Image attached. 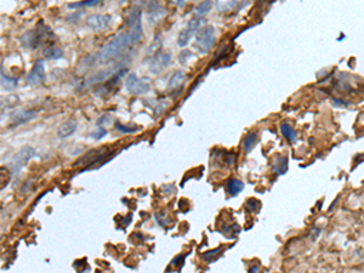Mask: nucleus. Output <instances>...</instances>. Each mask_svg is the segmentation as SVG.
Here are the masks:
<instances>
[{"instance_id":"26","label":"nucleus","mask_w":364,"mask_h":273,"mask_svg":"<svg viewBox=\"0 0 364 273\" xmlns=\"http://www.w3.org/2000/svg\"><path fill=\"white\" fill-rule=\"evenodd\" d=\"M220 251H222L221 246H220V248L215 249V250H210V251L205 252V254L203 255V257H204V259L207 260V261H213L214 259H216V257L219 256L220 254H221V252H220Z\"/></svg>"},{"instance_id":"11","label":"nucleus","mask_w":364,"mask_h":273,"mask_svg":"<svg viewBox=\"0 0 364 273\" xmlns=\"http://www.w3.org/2000/svg\"><path fill=\"white\" fill-rule=\"evenodd\" d=\"M166 15L165 9H164L161 5L158 4V3L153 2V4L148 7V19L151 23H158L160 22L161 20L164 19V16Z\"/></svg>"},{"instance_id":"5","label":"nucleus","mask_w":364,"mask_h":273,"mask_svg":"<svg viewBox=\"0 0 364 273\" xmlns=\"http://www.w3.org/2000/svg\"><path fill=\"white\" fill-rule=\"evenodd\" d=\"M151 81L148 78H139L136 73H130L126 78V90L133 95H143L148 93Z\"/></svg>"},{"instance_id":"17","label":"nucleus","mask_w":364,"mask_h":273,"mask_svg":"<svg viewBox=\"0 0 364 273\" xmlns=\"http://www.w3.org/2000/svg\"><path fill=\"white\" fill-rule=\"evenodd\" d=\"M244 189V184L242 181L237 180V178H231L227 182V191L231 196H237L242 192Z\"/></svg>"},{"instance_id":"10","label":"nucleus","mask_w":364,"mask_h":273,"mask_svg":"<svg viewBox=\"0 0 364 273\" xmlns=\"http://www.w3.org/2000/svg\"><path fill=\"white\" fill-rule=\"evenodd\" d=\"M38 111L37 110H19L16 112H14L10 116V123L13 126H17L25 124V123L29 122V120L34 119L37 117Z\"/></svg>"},{"instance_id":"8","label":"nucleus","mask_w":364,"mask_h":273,"mask_svg":"<svg viewBox=\"0 0 364 273\" xmlns=\"http://www.w3.org/2000/svg\"><path fill=\"white\" fill-rule=\"evenodd\" d=\"M27 81L32 86H39L45 81V66H44L43 60L37 61L34 63L33 68L27 77Z\"/></svg>"},{"instance_id":"20","label":"nucleus","mask_w":364,"mask_h":273,"mask_svg":"<svg viewBox=\"0 0 364 273\" xmlns=\"http://www.w3.org/2000/svg\"><path fill=\"white\" fill-rule=\"evenodd\" d=\"M281 131H282V134H283V136L286 137V139L289 140L290 142H295L298 135H296V131L292 128V126L288 125V124H283L281 126Z\"/></svg>"},{"instance_id":"19","label":"nucleus","mask_w":364,"mask_h":273,"mask_svg":"<svg viewBox=\"0 0 364 273\" xmlns=\"http://www.w3.org/2000/svg\"><path fill=\"white\" fill-rule=\"evenodd\" d=\"M104 0H81V2L72 3V4H68V8L70 9H77V8H93L98 7V5L101 4Z\"/></svg>"},{"instance_id":"16","label":"nucleus","mask_w":364,"mask_h":273,"mask_svg":"<svg viewBox=\"0 0 364 273\" xmlns=\"http://www.w3.org/2000/svg\"><path fill=\"white\" fill-rule=\"evenodd\" d=\"M288 170V158L277 157L273 161V171L278 175H284Z\"/></svg>"},{"instance_id":"22","label":"nucleus","mask_w":364,"mask_h":273,"mask_svg":"<svg viewBox=\"0 0 364 273\" xmlns=\"http://www.w3.org/2000/svg\"><path fill=\"white\" fill-rule=\"evenodd\" d=\"M11 180V171L7 168L0 169V190L5 189L8 186L9 181Z\"/></svg>"},{"instance_id":"4","label":"nucleus","mask_w":364,"mask_h":273,"mask_svg":"<svg viewBox=\"0 0 364 273\" xmlns=\"http://www.w3.org/2000/svg\"><path fill=\"white\" fill-rule=\"evenodd\" d=\"M35 155V149L32 147V146H25L17 152L16 154L14 155L13 160H11L10 169L14 174H19L21 170L25 168L28 164V161L34 158Z\"/></svg>"},{"instance_id":"9","label":"nucleus","mask_w":364,"mask_h":273,"mask_svg":"<svg viewBox=\"0 0 364 273\" xmlns=\"http://www.w3.org/2000/svg\"><path fill=\"white\" fill-rule=\"evenodd\" d=\"M111 22H112V17L110 15L94 14L86 19V26L93 31H102V29L107 28Z\"/></svg>"},{"instance_id":"12","label":"nucleus","mask_w":364,"mask_h":273,"mask_svg":"<svg viewBox=\"0 0 364 273\" xmlns=\"http://www.w3.org/2000/svg\"><path fill=\"white\" fill-rule=\"evenodd\" d=\"M77 128L78 124L75 120H67V122H64L63 124H61L60 128H58L57 136L60 137V139H66V137L72 136V135L75 133V130H77Z\"/></svg>"},{"instance_id":"15","label":"nucleus","mask_w":364,"mask_h":273,"mask_svg":"<svg viewBox=\"0 0 364 273\" xmlns=\"http://www.w3.org/2000/svg\"><path fill=\"white\" fill-rule=\"evenodd\" d=\"M43 56L48 60H60L63 57V50L57 48V46H48L46 49H44Z\"/></svg>"},{"instance_id":"28","label":"nucleus","mask_w":364,"mask_h":273,"mask_svg":"<svg viewBox=\"0 0 364 273\" xmlns=\"http://www.w3.org/2000/svg\"><path fill=\"white\" fill-rule=\"evenodd\" d=\"M111 122H112V118H111V116H102L101 118L98 120V125H100V126L108 125V124H111Z\"/></svg>"},{"instance_id":"32","label":"nucleus","mask_w":364,"mask_h":273,"mask_svg":"<svg viewBox=\"0 0 364 273\" xmlns=\"http://www.w3.org/2000/svg\"><path fill=\"white\" fill-rule=\"evenodd\" d=\"M0 77H2V69H0Z\"/></svg>"},{"instance_id":"14","label":"nucleus","mask_w":364,"mask_h":273,"mask_svg":"<svg viewBox=\"0 0 364 273\" xmlns=\"http://www.w3.org/2000/svg\"><path fill=\"white\" fill-rule=\"evenodd\" d=\"M185 78H186V73L184 70H176V72L172 74V77L170 78V81L168 84V89L169 90H176V89H180L184 84Z\"/></svg>"},{"instance_id":"7","label":"nucleus","mask_w":364,"mask_h":273,"mask_svg":"<svg viewBox=\"0 0 364 273\" xmlns=\"http://www.w3.org/2000/svg\"><path fill=\"white\" fill-rule=\"evenodd\" d=\"M170 62H171V54L168 51H160L158 52V54H155L153 60L151 61L149 70H151L153 74H159V73L163 72V70L169 66Z\"/></svg>"},{"instance_id":"31","label":"nucleus","mask_w":364,"mask_h":273,"mask_svg":"<svg viewBox=\"0 0 364 273\" xmlns=\"http://www.w3.org/2000/svg\"><path fill=\"white\" fill-rule=\"evenodd\" d=\"M257 271H259V267H252L250 269V272H257Z\"/></svg>"},{"instance_id":"1","label":"nucleus","mask_w":364,"mask_h":273,"mask_svg":"<svg viewBox=\"0 0 364 273\" xmlns=\"http://www.w3.org/2000/svg\"><path fill=\"white\" fill-rule=\"evenodd\" d=\"M128 31L123 32L113 38L110 43L106 44L98 55L100 62H110L114 58L119 57L131 46L141 42L143 35L142 23H141V11L134 10L128 19Z\"/></svg>"},{"instance_id":"6","label":"nucleus","mask_w":364,"mask_h":273,"mask_svg":"<svg viewBox=\"0 0 364 273\" xmlns=\"http://www.w3.org/2000/svg\"><path fill=\"white\" fill-rule=\"evenodd\" d=\"M203 23H205V20L203 21V19H199V17H193L192 20H190V22L187 23L186 28L182 29L180 35H178L177 38L178 46L185 48V46L189 45L192 37L199 31V28H201V26L203 25Z\"/></svg>"},{"instance_id":"3","label":"nucleus","mask_w":364,"mask_h":273,"mask_svg":"<svg viewBox=\"0 0 364 273\" xmlns=\"http://www.w3.org/2000/svg\"><path fill=\"white\" fill-rule=\"evenodd\" d=\"M216 42V34H215V28L211 27V26H207V27L202 28L201 31H198L196 38V46L202 54H208L213 46L215 45Z\"/></svg>"},{"instance_id":"30","label":"nucleus","mask_w":364,"mask_h":273,"mask_svg":"<svg viewBox=\"0 0 364 273\" xmlns=\"http://www.w3.org/2000/svg\"><path fill=\"white\" fill-rule=\"evenodd\" d=\"M171 2L174 3V4L176 5V7L182 8V7H185V5H186L187 3H190L191 0H171Z\"/></svg>"},{"instance_id":"24","label":"nucleus","mask_w":364,"mask_h":273,"mask_svg":"<svg viewBox=\"0 0 364 273\" xmlns=\"http://www.w3.org/2000/svg\"><path fill=\"white\" fill-rule=\"evenodd\" d=\"M107 133H108V131H107V129L105 128V126H100L99 125L98 128H96L95 130H94L93 133L90 134V136L93 137V139H95V140H100V139H102V137H105L106 135H107Z\"/></svg>"},{"instance_id":"2","label":"nucleus","mask_w":364,"mask_h":273,"mask_svg":"<svg viewBox=\"0 0 364 273\" xmlns=\"http://www.w3.org/2000/svg\"><path fill=\"white\" fill-rule=\"evenodd\" d=\"M50 37H54L51 29L44 26V23H40V25L37 26V28L26 32L20 38V42L26 49L35 50L39 48L40 45H43L45 42H48Z\"/></svg>"},{"instance_id":"13","label":"nucleus","mask_w":364,"mask_h":273,"mask_svg":"<svg viewBox=\"0 0 364 273\" xmlns=\"http://www.w3.org/2000/svg\"><path fill=\"white\" fill-rule=\"evenodd\" d=\"M19 104H20V98L17 95L0 96V114L4 113L5 111L16 107Z\"/></svg>"},{"instance_id":"29","label":"nucleus","mask_w":364,"mask_h":273,"mask_svg":"<svg viewBox=\"0 0 364 273\" xmlns=\"http://www.w3.org/2000/svg\"><path fill=\"white\" fill-rule=\"evenodd\" d=\"M184 262H185V256L184 255H180V256L175 257L174 261H172V265L177 266L178 268H181L182 265H184Z\"/></svg>"},{"instance_id":"27","label":"nucleus","mask_w":364,"mask_h":273,"mask_svg":"<svg viewBox=\"0 0 364 273\" xmlns=\"http://www.w3.org/2000/svg\"><path fill=\"white\" fill-rule=\"evenodd\" d=\"M3 80H4L5 89H14V87L16 86L17 80H13V79L8 78V77H3Z\"/></svg>"},{"instance_id":"21","label":"nucleus","mask_w":364,"mask_h":273,"mask_svg":"<svg viewBox=\"0 0 364 273\" xmlns=\"http://www.w3.org/2000/svg\"><path fill=\"white\" fill-rule=\"evenodd\" d=\"M211 8H213V2L211 0H204L196 8V14L198 16H204V15L210 13Z\"/></svg>"},{"instance_id":"25","label":"nucleus","mask_w":364,"mask_h":273,"mask_svg":"<svg viewBox=\"0 0 364 273\" xmlns=\"http://www.w3.org/2000/svg\"><path fill=\"white\" fill-rule=\"evenodd\" d=\"M193 58H196V56L190 50H184L180 54V62L182 64H187V62H189L190 60H193Z\"/></svg>"},{"instance_id":"23","label":"nucleus","mask_w":364,"mask_h":273,"mask_svg":"<svg viewBox=\"0 0 364 273\" xmlns=\"http://www.w3.org/2000/svg\"><path fill=\"white\" fill-rule=\"evenodd\" d=\"M116 129L123 134H133V133H136L137 129L139 128H137L136 125H124V124H120L119 122H117Z\"/></svg>"},{"instance_id":"18","label":"nucleus","mask_w":364,"mask_h":273,"mask_svg":"<svg viewBox=\"0 0 364 273\" xmlns=\"http://www.w3.org/2000/svg\"><path fill=\"white\" fill-rule=\"evenodd\" d=\"M256 142H257V134L256 133H250V134L246 135V136L244 137V141H243V148H244V151L246 152V153H249V152L254 148V146L256 145Z\"/></svg>"}]
</instances>
